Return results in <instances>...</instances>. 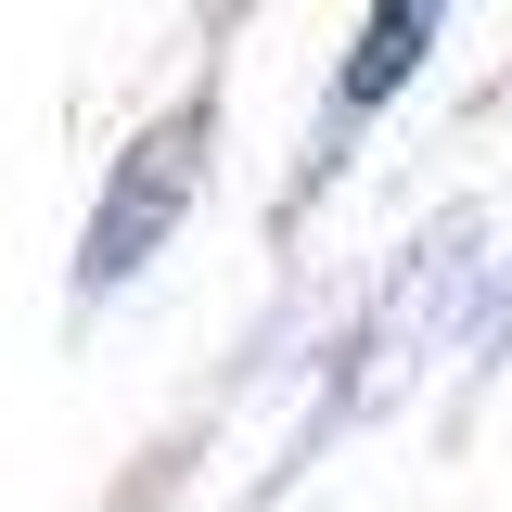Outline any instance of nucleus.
Masks as SVG:
<instances>
[{"mask_svg": "<svg viewBox=\"0 0 512 512\" xmlns=\"http://www.w3.org/2000/svg\"><path fill=\"white\" fill-rule=\"evenodd\" d=\"M205 154H218V116H205V103L154 116V128L116 154V180H103L90 231H77V295H116L128 269L180 231V205H192V180H205Z\"/></svg>", "mask_w": 512, "mask_h": 512, "instance_id": "obj_1", "label": "nucleus"}, {"mask_svg": "<svg viewBox=\"0 0 512 512\" xmlns=\"http://www.w3.org/2000/svg\"><path fill=\"white\" fill-rule=\"evenodd\" d=\"M436 13L448 0H372V26H359V52H346V116H372L410 90V64L436 52Z\"/></svg>", "mask_w": 512, "mask_h": 512, "instance_id": "obj_2", "label": "nucleus"}]
</instances>
